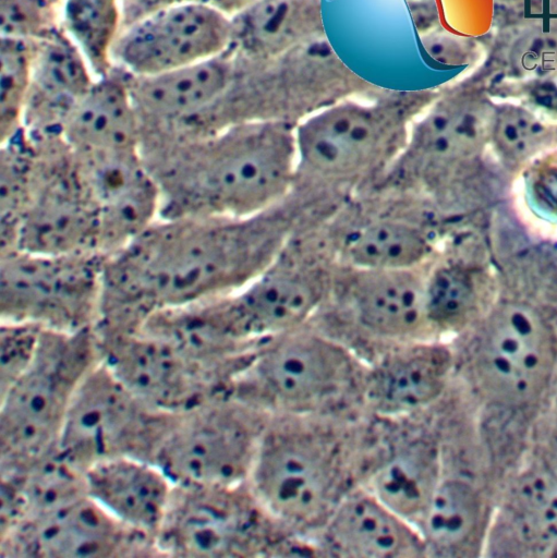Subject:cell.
I'll list each match as a JSON object with an SVG mask.
<instances>
[{"label": "cell", "instance_id": "26", "mask_svg": "<svg viewBox=\"0 0 557 558\" xmlns=\"http://www.w3.org/2000/svg\"><path fill=\"white\" fill-rule=\"evenodd\" d=\"M475 119L460 109L441 107L426 114L412 130L413 156L447 160L468 153L479 141Z\"/></svg>", "mask_w": 557, "mask_h": 558}, {"label": "cell", "instance_id": "31", "mask_svg": "<svg viewBox=\"0 0 557 558\" xmlns=\"http://www.w3.org/2000/svg\"><path fill=\"white\" fill-rule=\"evenodd\" d=\"M43 328L33 323L1 320V392L33 360Z\"/></svg>", "mask_w": 557, "mask_h": 558}, {"label": "cell", "instance_id": "33", "mask_svg": "<svg viewBox=\"0 0 557 558\" xmlns=\"http://www.w3.org/2000/svg\"><path fill=\"white\" fill-rule=\"evenodd\" d=\"M187 1L195 0H121L119 14L122 28L161 9Z\"/></svg>", "mask_w": 557, "mask_h": 558}, {"label": "cell", "instance_id": "27", "mask_svg": "<svg viewBox=\"0 0 557 558\" xmlns=\"http://www.w3.org/2000/svg\"><path fill=\"white\" fill-rule=\"evenodd\" d=\"M34 40L1 37V142L23 128Z\"/></svg>", "mask_w": 557, "mask_h": 558}, {"label": "cell", "instance_id": "2", "mask_svg": "<svg viewBox=\"0 0 557 558\" xmlns=\"http://www.w3.org/2000/svg\"><path fill=\"white\" fill-rule=\"evenodd\" d=\"M144 160L159 190V217H250L288 189L294 133L273 122H238L210 135L148 144Z\"/></svg>", "mask_w": 557, "mask_h": 558}, {"label": "cell", "instance_id": "3", "mask_svg": "<svg viewBox=\"0 0 557 558\" xmlns=\"http://www.w3.org/2000/svg\"><path fill=\"white\" fill-rule=\"evenodd\" d=\"M89 328H43L36 353L1 392V456L7 472L24 469L51 453L78 385L99 360Z\"/></svg>", "mask_w": 557, "mask_h": 558}, {"label": "cell", "instance_id": "21", "mask_svg": "<svg viewBox=\"0 0 557 558\" xmlns=\"http://www.w3.org/2000/svg\"><path fill=\"white\" fill-rule=\"evenodd\" d=\"M450 369V354L439 345L413 343L397 350L372 369L367 395L376 410L388 415L417 411L441 391Z\"/></svg>", "mask_w": 557, "mask_h": 558}, {"label": "cell", "instance_id": "4", "mask_svg": "<svg viewBox=\"0 0 557 558\" xmlns=\"http://www.w3.org/2000/svg\"><path fill=\"white\" fill-rule=\"evenodd\" d=\"M107 256L7 250L1 258V320L76 331L98 320Z\"/></svg>", "mask_w": 557, "mask_h": 558}, {"label": "cell", "instance_id": "35", "mask_svg": "<svg viewBox=\"0 0 557 558\" xmlns=\"http://www.w3.org/2000/svg\"><path fill=\"white\" fill-rule=\"evenodd\" d=\"M548 470L557 478V425L552 433L548 446Z\"/></svg>", "mask_w": 557, "mask_h": 558}, {"label": "cell", "instance_id": "6", "mask_svg": "<svg viewBox=\"0 0 557 558\" xmlns=\"http://www.w3.org/2000/svg\"><path fill=\"white\" fill-rule=\"evenodd\" d=\"M247 480L256 504L292 527L323 526L343 497L337 450L304 429L264 432Z\"/></svg>", "mask_w": 557, "mask_h": 558}, {"label": "cell", "instance_id": "28", "mask_svg": "<svg viewBox=\"0 0 557 558\" xmlns=\"http://www.w3.org/2000/svg\"><path fill=\"white\" fill-rule=\"evenodd\" d=\"M514 506L525 535L542 543L557 541V478L549 470L521 481Z\"/></svg>", "mask_w": 557, "mask_h": 558}, {"label": "cell", "instance_id": "14", "mask_svg": "<svg viewBox=\"0 0 557 558\" xmlns=\"http://www.w3.org/2000/svg\"><path fill=\"white\" fill-rule=\"evenodd\" d=\"M553 361L548 329L530 307L502 305L484 324L475 362L484 386L496 398L512 403L530 400L545 385Z\"/></svg>", "mask_w": 557, "mask_h": 558}, {"label": "cell", "instance_id": "10", "mask_svg": "<svg viewBox=\"0 0 557 558\" xmlns=\"http://www.w3.org/2000/svg\"><path fill=\"white\" fill-rule=\"evenodd\" d=\"M231 43V17L195 0L161 9L122 28L109 53L128 74L153 75L222 54Z\"/></svg>", "mask_w": 557, "mask_h": 558}, {"label": "cell", "instance_id": "34", "mask_svg": "<svg viewBox=\"0 0 557 558\" xmlns=\"http://www.w3.org/2000/svg\"><path fill=\"white\" fill-rule=\"evenodd\" d=\"M208 3L209 5L222 11L226 14H232L240 12L256 0H201Z\"/></svg>", "mask_w": 557, "mask_h": 558}, {"label": "cell", "instance_id": "9", "mask_svg": "<svg viewBox=\"0 0 557 558\" xmlns=\"http://www.w3.org/2000/svg\"><path fill=\"white\" fill-rule=\"evenodd\" d=\"M405 116L391 105L342 101L304 120L294 132L299 167L347 178L375 166L405 135Z\"/></svg>", "mask_w": 557, "mask_h": 558}, {"label": "cell", "instance_id": "23", "mask_svg": "<svg viewBox=\"0 0 557 558\" xmlns=\"http://www.w3.org/2000/svg\"><path fill=\"white\" fill-rule=\"evenodd\" d=\"M439 482L435 451L424 441H413L377 468L367 489L417 527Z\"/></svg>", "mask_w": 557, "mask_h": 558}, {"label": "cell", "instance_id": "7", "mask_svg": "<svg viewBox=\"0 0 557 558\" xmlns=\"http://www.w3.org/2000/svg\"><path fill=\"white\" fill-rule=\"evenodd\" d=\"M242 410L209 398L173 413L152 462L175 485H241L263 435Z\"/></svg>", "mask_w": 557, "mask_h": 558}, {"label": "cell", "instance_id": "20", "mask_svg": "<svg viewBox=\"0 0 557 558\" xmlns=\"http://www.w3.org/2000/svg\"><path fill=\"white\" fill-rule=\"evenodd\" d=\"M348 302L358 322L386 338H408L427 326L425 284L412 269H358Z\"/></svg>", "mask_w": 557, "mask_h": 558}, {"label": "cell", "instance_id": "19", "mask_svg": "<svg viewBox=\"0 0 557 558\" xmlns=\"http://www.w3.org/2000/svg\"><path fill=\"white\" fill-rule=\"evenodd\" d=\"M60 136L80 153L142 151V126L126 76L94 82L64 120Z\"/></svg>", "mask_w": 557, "mask_h": 558}, {"label": "cell", "instance_id": "18", "mask_svg": "<svg viewBox=\"0 0 557 558\" xmlns=\"http://www.w3.org/2000/svg\"><path fill=\"white\" fill-rule=\"evenodd\" d=\"M93 84L81 53L64 36L55 32L34 40L23 128L33 135L60 136L64 120Z\"/></svg>", "mask_w": 557, "mask_h": 558}, {"label": "cell", "instance_id": "29", "mask_svg": "<svg viewBox=\"0 0 557 558\" xmlns=\"http://www.w3.org/2000/svg\"><path fill=\"white\" fill-rule=\"evenodd\" d=\"M473 300L469 278L461 270L443 268L425 284V312L428 325L449 327L468 312Z\"/></svg>", "mask_w": 557, "mask_h": 558}, {"label": "cell", "instance_id": "1", "mask_svg": "<svg viewBox=\"0 0 557 558\" xmlns=\"http://www.w3.org/2000/svg\"><path fill=\"white\" fill-rule=\"evenodd\" d=\"M282 223L250 217H158L107 256L99 322L132 327L148 315L228 295L275 257Z\"/></svg>", "mask_w": 557, "mask_h": 558}, {"label": "cell", "instance_id": "25", "mask_svg": "<svg viewBox=\"0 0 557 558\" xmlns=\"http://www.w3.org/2000/svg\"><path fill=\"white\" fill-rule=\"evenodd\" d=\"M427 242L415 227L398 221L370 223L346 241L344 254L356 269H412Z\"/></svg>", "mask_w": 557, "mask_h": 558}, {"label": "cell", "instance_id": "24", "mask_svg": "<svg viewBox=\"0 0 557 558\" xmlns=\"http://www.w3.org/2000/svg\"><path fill=\"white\" fill-rule=\"evenodd\" d=\"M481 506L475 489L464 481H440L419 523L426 553L458 556L477 532Z\"/></svg>", "mask_w": 557, "mask_h": 558}, {"label": "cell", "instance_id": "11", "mask_svg": "<svg viewBox=\"0 0 557 558\" xmlns=\"http://www.w3.org/2000/svg\"><path fill=\"white\" fill-rule=\"evenodd\" d=\"M102 362L148 407L178 413L209 399L214 383L166 336L143 325L102 329L97 337Z\"/></svg>", "mask_w": 557, "mask_h": 558}, {"label": "cell", "instance_id": "12", "mask_svg": "<svg viewBox=\"0 0 557 558\" xmlns=\"http://www.w3.org/2000/svg\"><path fill=\"white\" fill-rule=\"evenodd\" d=\"M323 282L298 269L263 272L241 289L197 304L199 315L222 344L276 337L295 330L315 311Z\"/></svg>", "mask_w": 557, "mask_h": 558}, {"label": "cell", "instance_id": "22", "mask_svg": "<svg viewBox=\"0 0 557 558\" xmlns=\"http://www.w3.org/2000/svg\"><path fill=\"white\" fill-rule=\"evenodd\" d=\"M231 48L250 57L281 53L322 28L318 0H256L231 16Z\"/></svg>", "mask_w": 557, "mask_h": 558}, {"label": "cell", "instance_id": "5", "mask_svg": "<svg viewBox=\"0 0 557 558\" xmlns=\"http://www.w3.org/2000/svg\"><path fill=\"white\" fill-rule=\"evenodd\" d=\"M171 414L145 404L99 357L73 395L55 450L83 472L118 456L152 461Z\"/></svg>", "mask_w": 557, "mask_h": 558}, {"label": "cell", "instance_id": "15", "mask_svg": "<svg viewBox=\"0 0 557 558\" xmlns=\"http://www.w3.org/2000/svg\"><path fill=\"white\" fill-rule=\"evenodd\" d=\"M8 555L102 557L144 549L155 541L119 522L88 495L7 532Z\"/></svg>", "mask_w": 557, "mask_h": 558}, {"label": "cell", "instance_id": "8", "mask_svg": "<svg viewBox=\"0 0 557 558\" xmlns=\"http://www.w3.org/2000/svg\"><path fill=\"white\" fill-rule=\"evenodd\" d=\"M273 340L237 374L242 402L256 399L290 411L310 410L352 383V355L337 342L295 330Z\"/></svg>", "mask_w": 557, "mask_h": 558}, {"label": "cell", "instance_id": "16", "mask_svg": "<svg viewBox=\"0 0 557 558\" xmlns=\"http://www.w3.org/2000/svg\"><path fill=\"white\" fill-rule=\"evenodd\" d=\"M84 477L87 495L96 504L122 524L155 541L174 488L156 463L118 456L92 464Z\"/></svg>", "mask_w": 557, "mask_h": 558}, {"label": "cell", "instance_id": "30", "mask_svg": "<svg viewBox=\"0 0 557 558\" xmlns=\"http://www.w3.org/2000/svg\"><path fill=\"white\" fill-rule=\"evenodd\" d=\"M48 0H1V37L40 40L56 31Z\"/></svg>", "mask_w": 557, "mask_h": 558}, {"label": "cell", "instance_id": "17", "mask_svg": "<svg viewBox=\"0 0 557 558\" xmlns=\"http://www.w3.org/2000/svg\"><path fill=\"white\" fill-rule=\"evenodd\" d=\"M326 547L346 557L396 558L427 555L419 529L367 488L339 500L323 525Z\"/></svg>", "mask_w": 557, "mask_h": 558}, {"label": "cell", "instance_id": "13", "mask_svg": "<svg viewBox=\"0 0 557 558\" xmlns=\"http://www.w3.org/2000/svg\"><path fill=\"white\" fill-rule=\"evenodd\" d=\"M239 487L174 484L155 536L157 549L193 557L239 556L252 550V511Z\"/></svg>", "mask_w": 557, "mask_h": 558}, {"label": "cell", "instance_id": "32", "mask_svg": "<svg viewBox=\"0 0 557 558\" xmlns=\"http://www.w3.org/2000/svg\"><path fill=\"white\" fill-rule=\"evenodd\" d=\"M517 117L516 123H504L499 130V143L510 153H522L534 142V125Z\"/></svg>", "mask_w": 557, "mask_h": 558}]
</instances>
